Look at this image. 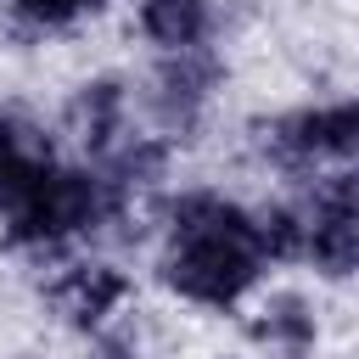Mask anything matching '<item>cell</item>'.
<instances>
[{
	"mask_svg": "<svg viewBox=\"0 0 359 359\" xmlns=\"http://www.w3.org/2000/svg\"><path fill=\"white\" fill-rule=\"evenodd\" d=\"M90 359H140V342H135V331L129 325H101L95 337H90Z\"/></svg>",
	"mask_w": 359,
	"mask_h": 359,
	"instance_id": "7c38bea8",
	"label": "cell"
},
{
	"mask_svg": "<svg viewBox=\"0 0 359 359\" xmlns=\"http://www.w3.org/2000/svg\"><path fill=\"white\" fill-rule=\"evenodd\" d=\"M50 297H56V309H62V320H67L73 331L95 337L101 325H112V320L123 314V303L135 297V280H129L118 264L90 258V264H67V269L56 275Z\"/></svg>",
	"mask_w": 359,
	"mask_h": 359,
	"instance_id": "52a82bcc",
	"label": "cell"
},
{
	"mask_svg": "<svg viewBox=\"0 0 359 359\" xmlns=\"http://www.w3.org/2000/svg\"><path fill=\"white\" fill-rule=\"evenodd\" d=\"M258 146H264V157H275L280 168L359 163V95L280 112V118L258 123Z\"/></svg>",
	"mask_w": 359,
	"mask_h": 359,
	"instance_id": "277c9868",
	"label": "cell"
},
{
	"mask_svg": "<svg viewBox=\"0 0 359 359\" xmlns=\"http://www.w3.org/2000/svg\"><path fill=\"white\" fill-rule=\"evenodd\" d=\"M129 191L118 180H107L95 163H50V174L28 191V202L6 219V241L17 252H62L84 236H101L107 224H118L129 213Z\"/></svg>",
	"mask_w": 359,
	"mask_h": 359,
	"instance_id": "7a4b0ae2",
	"label": "cell"
},
{
	"mask_svg": "<svg viewBox=\"0 0 359 359\" xmlns=\"http://www.w3.org/2000/svg\"><path fill=\"white\" fill-rule=\"evenodd\" d=\"M6 11L28 34H62V28H79L84 17H101L107 0H6Z\"/></svg>",
	"mask_w": 359,
	"mask_h": 359,
	"instance_id": "8fae6325",
	"label": "cell"
},
{
	"mask_svg": "<svg viewBox=\"0 0 359 359\" xmlns=\"http://www.w3.org/2000/svg\"><path fill=\"white\" fill-rule=\"evenodd\" d=\"M140 34L157 50H191L213 39V0H140Z\"/></svg>",
	"mask_w": 359,
	"mask_h": 359,
	"instance_id": "30bf717a",
	"label": "cell"
},
{
	"mask_svg": "<svg viewBox=\"0 0 359 359\" xmlns=\"http://www.w3.org/2000/svg\"><path fill=\"white\" fill-rule=\"evenodd\" d=\"M269 258L258 241V208L191 185L168 196L163 208V252H157V280L196 309H236L258 292Z\"/></svg>",
	"mask_w": 359,
	"mask_h": 359,
	"instance_id": "6da1fadb",
	"label": "cell"
},
{
	"mask_svg": "<svg viewBox=\"0 0 359 359\" xmlns=\"http://www.w3.org/2000/svg\"><path fill=\"white\" fill-rule=\"evenodd\" d=\"M303 264L325 280H353L359 275V174L337 168L320 174L303 202Z\"/></svg>",
	"mask_w": 359,
	"mask_h": 359,
	"instance_id": "3957f363",
	"label": "cell"
},
{
	"mask_svg": "<svg viewBox=\"0 0 359 359\" xmlns=\"http://www.w3.org/2000/svg\"><path fill=\"white\" fill-rule=\"evenodd\" d=\"M219 84H224V56L213 45L163 50L157 67H151V90H146L157 135L163 140H196V129H202Z\"/></svg>",
	"mask_w": 359,
	"mask_h": 359,
	"instance_id": "5b68a950",
	"label": "cell"
},
{
	"mask_svg": "<svg viewBox=\"0 0 359 359\" xmlns=\"http://www.w3.org/2000/svg\"><path fill=\"white\" fill-rule=\"evenodd\" d=\"M56 151L45 140V129L34 118H22L17 107H0V224L28 202V191L50 174Z\"/></svg>",
	"mask_w": 359,
	"mask_h": 359,
	"instance_id": "ba28073f",
	"label": "cell"
},
{
	"mask_svg": "<svg viewBox=\"0 0 359 359\" xmlns=\"http://www.w3.org/2000/svg\"><path fill=\"white\" fill-rule=\"evenodd\" d=\"M252 342H264L269 353L280 359H314L320 348V320H314V303L303 292H275L258 320H252Z\"/></svg>",
	"mask_w": 359,
	"mask_h": 359,
	"instance_id": "9c48e42d",
	"label": "cell"
},
{
	"mask_svg": "<svg viewBox=\"0 0 359 359\" xmlns=\"http://www.w3.org/2000/svg\"><path fill=\"white\" fill-rule=\"evenodd\" d=\"M67 129L73 140L84 146V163H101L112 157L129 135H135V118H129V84L118 73H95L73 90L67 101Z\"/></svg>",
	"mask_w": 359,
	"mask_h": 359,
	"instance_id": "8992f818",
	"label": "cell"
}]
</instances>
